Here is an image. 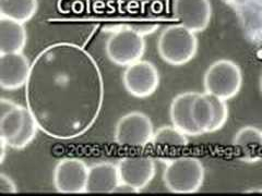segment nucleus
I'll return each instance as SVG.
<instances>
[{"label":"nucleus","mask_w":262,"mask_h":196,"mask_svg":"<svg viewBox=\"0 0 262 196\" xmlns=\"http://www.w3.org/2000/svg\"><path fill=\"white\" fill-rule=\"evenodd\" d=\"M103 101L101 70L82 47L56 43L33 61L26 84L27 107L48 136L73 140L84 134L100 116Z\"/></svg>","instance_id":"obj_1"},{"label":"nucleus","mask_w":262,"mask_h":196,"mask_svg":"<svg viewBox=\"0 0 262 196\" xmlns=\"http://www.w3.org/2000/svg\"><path fill=\"white\" fill-rule=\"evenodd\" d=\"M171 124L187 136L216 132L228 119L226 102L208 93L178 94L170 104Z\"/></svg>","instance_id":"obj_2"},{"label":"nucleus","mask_w":262,"mask_h":196,"mask_svg":"<svg viewBox=\"0 0 262 196\" xmlns=\"http://www.w3.org/2000/svg\"><path fill=\"white\" fill-rule=\"evenodd\" d=\"M39 127L28 107L0 100V138L13 150H23L35 140Z\"/></svg>","instance_id":"obj_3"},{"label":"nucleus","mask_w":262,"mask_h":196,"mask_svg":"<svg viewBox=\"0 0 262 196\" xmlns=\"http://www.w3.org/2000/svg\"><path fill=\"white\" fill-rule=\"evenodd\" d=\"M203 163L195 157L183 156L167 161L163 173V182L166 189L176 194H193L203 185Z\"/></svg>","instance_id":"obj_4"},{"label":"nucleus","mask_w":262,"mask_h":196,"mask_svg":"<svg viewBox=\"0 0 262 196\" xmlns=\"http://www.w3.org/2000/svg\"><path fill=\"white\" fill-rule=\"evenodd\" d=\"M198 51V39L194 33L182 24L164 29L158 40L161 58L170 65H184L190 62Z\"/></svg>","instance_id":"obj_5"},{"label":"nucleus","mask_w":262,"mask_h":196,"mask_svg":"<svg viewBox=\"0 0 262 196\" xmlns=\"http://www.w3.org/2000/svg\"><path fill=\"white\" fill-rule=\"evenodd\" d=\"M206 93L229 101L237 96L243 85V73L238 64L232 60L221 59L213 62L204 73Z\"/></svg>","instance_id":"obj_6"},{"label":"nucleus","mask_w":262,"mask_h":196,"mask_svg":"<svg viewBox=\"0 0 262 196\" xmlns=\"http://www.w3.org/2000/svg\"><path fill=\"white\" fill-rule=\"evenodd\" d=\"M105 51L113 63L128 67L141 60L145 52V40L138 30L121 29L110 36Z\"/></svg>","instance_id":"obj_7"},{"label":"nucleus","mask_w":262,"mask_h":196,"mask_svg":"<svg viewBox=\"0 0 262 196\" xmlns=\"http://www.w3.org/2000/svg\"><path fill=\"white\" fill-rule=\"evenodd\" d=\"M154 129L151 119L140 111L122 116L115 129V142L120 146L145 147L151 144Z\"/></svg>","instance_id":"obj_8"},{"label":"nucleus","mask_w":262,"mask_h":196,"mask_svg":"<svg viewBox=\"0 0 262 196\" xmlns=\"http://www.w3.org/2000/svg\"><path fill=\"white\" fill-rule=\"evenodd\" d=\"M122 82L126 91L134 97L152 96L160 86V73L155 65L146 60L130 64L124 72Z\"/></svg>","instance_id":"obj_9"},{"label":"nucleus","mask_w":262,"mask_h":196,"mask_svg":"<svg viewBox=\"0 0 262 196\" xmlns=\"http://www.w3.org/2000/svg\"><path fill=\"white\" fill-rule=\"evenodd\" d=\"M89 167L78 158H63L54 170V186L62 194L85 193Z\"/></svg>","instance_id":"obj_10"},{"label":"nucleus","mask_w":262,"mask_h":196,"mask_svg":"<svg viewBox=\"0 0 262 196\" xmlns=\"http://www.w3.org/2000/svg\"><path fill=\"white\" fill-rule=\"evenodd\" d=\"M120 182L129 185L137 193L151 183L155 176V162L150 156H128L118 162Z\"/></svg>","instance_id":"obj_11"},{"label":"nucleus","mask_w":262,"mask_h":196,"mask_svg":"<svg viewBox=\"0 0 262 196\" xmlns=\"http://www.w3.org/2000/svg\"><path fill=\"white\" fill-rule=\"evenodd\" d=\"M236 13L245 37L262 45V0H223Z\"/></svg>","instance_id":"obj_12"},{"label":"nucleus","mask_w":262,"mask_h":196,"mask_svg":"<svg viewBox=\"0 0 262 196\" xmlns=\"http://www.w3.org/2000/svg\"><path fill=\"white\" fill-rule=\"evenodd\" d=\"M173 11L176 20L193 33L206 30L212 18L210 0H174Z\"/></svg>","instance_id":"obj_13"},{"label":"nucleus","mask_w":262,"mask_h":196,"mask_svg":"<svg viewBox=\"0 0 262 196\" xmlns=\"http://www.w3.org/2000/svg\"><path fill=\"white\" fill-rule=\"evenodd\" d=\"M32 64L21 53L0 55V86L14 91L26 86Z\"/></svg>","instance_id":"obj_14"},{"label":"nucleus","mask_w":262,"mask_h":196,"mask_svg":"<svg viewBox=\"0 0 262 196\" xmlns=\"http://www.w3.org/2000/svg\"><path fill=\"white\" fill-rule=\"evenodd\" d=\"M120 184L118 167L108 161L97 162L89 167L85 193H115Z\"/></svg>","instance_id":"obj_15"},{"label":"nucleus","mask_w":262,"mask_h":196,"mask_svg":"<svg viewBox=\"0 0 262 196\" xmlns=\"http://www.w3.org/2000/svg\"><path fill=\"white\" fill-rule=\"evenodd\" d=\"M28 34L23 23L2 16L0 18V55L22 53Z\"/></svg>","instance_id":"obj_16"},{"label":"nucleus","mask_w":262,"mask_h":196,"mask_svg":"<svg viewBox=\"0 0 262 196\" xmlns=\"http://www.w3.org/2000/svg\"><path fill=\"white\" fill-rule=\"evenodd\" d=\"M233 145L245 152L248 161H256L262 153V131L255 127H244L233 138Z\"/></svg>","instance_id":"obj_17"},{"label":"nucleus","mask_w":262,"mask_h":196,"mask_svg":"<svg viewBox=\"0 0 262 196\" xmlns=\"http://www.w3.org/2000/svg\"><path fill=\"white\" fill-rule=\"evenodd\" d=\"M37 0H0V16L26 23L35 15Z\"/></svg>","instance_id":"obj_18"},{"label":"nucleus","mask_w":262,"mask_h":196,"mask_svg":"<svg viewBox=\"0 0 262 196\" xmlns=\"http://www.w3.org/2000/svg\"><path fill=\"white\" fill-rule=\"evenodd\" d=\"M189 144L187 135L184 134L182 131H179L174 126H165L154 131L151 144L153 147L157 149H162V147H186Z\"/></svg>","instance_id":"obj_19"},{"label":"nucleus","mask_w":262,"mask_h":196,"mask_svg":"<svg viewBox=\"0 0 262 196\" xmlns=\"http://www.w3.org/2000/svg\"><path fill=\"white\" fill-rule=\"evenodd\" d=\"M0 192L10 194L18 193V187L13 182V180L6 174H0Z\"/></svg>","instance_id":"obj_20"},{"label":"nucleus","mask_w":262,"mask_h":196,"mask_svg":"<svg viewBox=\"0 0 262 196\" xmlns=\"http://www.w3.org/2000/svg\"><path fill=\"white\" fill-rule=\"evenodd\" d=\"M0 146H2V155H0V157L2 158H0V162H4L6 157V149L9 146H8L7 143L4 140H2V138H0Z\"/></svg>","instance_id":"obj_21"},{"label":"nucleus","mask_w":262,"mask_h":196,"mask_svg":"<svg viewBox=\"0 0 262 196\" xmlns=\"http://www.w3.org/2000/svg\"><path fill=\"white\" fill-rule=\"evenodd\" d=\"M259 87H260V92L262 94V75L260 77V81H259Z\"/></svg>","instance_id":"obj_22"}]
</instances>
